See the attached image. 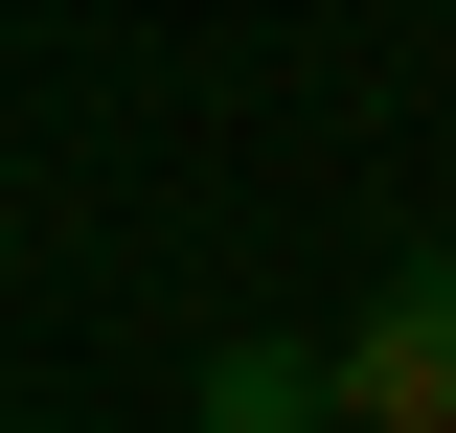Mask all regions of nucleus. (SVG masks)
Masks as SVG:
<instances>
[{
	"label": "nucleus",
	"instance_id": "f257e3e1",
	"mask_svg": "<svg viewBox=\"0 0 456 433\" xmlns=\"http://www.w3.org/2000/svg\"><path fill=\"white\" fill-rule=\"evenodd\" d=\"M342 411L365 433H456V251H411L365 320H342Z\"/></svg>",
	"mask_w": 456,
	"mask_h": 433
},
{
	"label": "nucleus",
	"instance_id": "f03ea898",
	"mask_svg": "<svg viewBox=\"0 0 456 433\" xmlns=\"http://www.w3.org/2000/svg\"><path fill=\"white\" fill-rule=\"evenodd\" d=\"M320 411H342L320 342H206V433H320Z\"/></svg>",
	"mask_w": 456,
	"mask_h": 433
}]
</instances>
